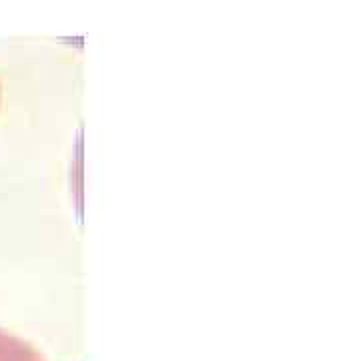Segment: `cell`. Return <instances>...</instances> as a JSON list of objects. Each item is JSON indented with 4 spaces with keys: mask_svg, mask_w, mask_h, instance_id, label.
Listing matches in <instances>:
<instances>
[{
    "mask_svg": "<svg viewBox=\"0 0 361 361\" xmlns=\"http://www.w3.org/2000/svg\"><path fill=\"white\" fill-rule=\"evenodd\" d=\"M0 361H44L42 355L26 341L0 331Z\"/></svg>",
    "mask_w": 361,
    "mask_h": 361,
    "instance_id": "1",
    "label": "cell"
}]
</instances>
